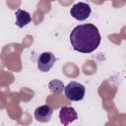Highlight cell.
<instances>
[{
	"label": "cell",
	"mask_w": 126,
	"mask_h": 126,
	"mask_svg": "<svg viewBox=\"0 0 126 126\" xmlns=\"http://www.w3.org/2000/svg\"><path fill=\"white\" fill-rule=\"evenodd\" d=\"M101 36L98 29L93 24L79 25L70 33V42L74 50L81 53H91L100 44Z\"/></svg>",
	"instance_id": "6da1fadb"
},
{
	"label": "cell",
	"mask_w": 126,
	"mask_h": 126,
	"mask_svg": "<svg viewBox=\"0 0 126 126\" xmlns=\"http://www.w3.org/2000/svg\"><path fill=\"white\" fill-rule=\"evenodd\" d=\"M65 96L68 100L71 101H79L85 96V87L75 81L70 82L65 88Z\"/></svg>",
	"instance_id": "7a4b0ae2"
},
{
	"label": "cell",
	"mask_w": 126,
	"mask_h": 126,
	"mask_svg": "<svg viewBox=\"0 0 126 126\" xmlns=\"http://www.w3.org/2000/svg\"><path fill=\"white\" fill-rule=\"evenodd\" d=\"M92 13V9L89 4L85 2H79L72 6L70 10V15L78 20V21H85L87 20Z\"/></svg>",
	"instance_id": "3957f363"
},
{
	"label": "cell",
	"mask_w": 126,
	"mask_h": 126,
	"mask_svg": "<svg viewBox=\"0 0 126 126\" xmlns=\"http://www.w3.org/2000/svg\"><path fill=\"white\" fill-rule=\"evenodd\" d=\"M56 61L52 52H43L37 58V68L41 72H48Z\"/></svg>",
	"instance_id": "277c9868"
},
{
	"label": "cell",
	"mask_w": 126,
	"mask_h": 126,
	"mask_svg": "<svg viewBox=\"0 0 126 126\" xmlns=\"http://www.w3.org/2000/svg\"><path fill=\"white\" fill-rule=\"evenodd\" d=\"M59 118H60L61 124L66 126V125L72 123L73 121L77 120L78 114H77L76 110L73 107H71V106H62L60 108Z\"/></svg>",
	"instance_id": "5b68a950"
},
{
	"label": "cell",
	"mask_w": 126,
	"mask_h": 126,
	"mask_svg": "<svg viewBox=\"0 0 126 126\" xmlns=\"http://www.w3.org/2000/svg\"><path fill=\"white\" fill-rule=\"evenodd\" d=\"M53 114V108L48 104H43L35 108L34 110V118L38 122H48Z\"/></svg>",
	"instance_id": "8992f818"
},
{
	"label": "cell",
	"mask_w": 126,
	"mask_h": 126,
	"mask_svg": "<svg viewBox=\"0 0 126 126\" xmlns=\"http://www.w3.org/2000/svg\"><path fill=\"white\" fill-rule=\"evenodd\" d=\"M15 16H16V25H17L19 28H24V27H26V26H27L28 24H30L31 21H32L31 15H30L27 11L22 10V9L16 10Z\"/></svg>",
	"instance_id": "52a82bcc"
},
{
	"label": "cell",
	"mask_w": 126,
	"mask_h": 126,
	"mask_svg": "<svg viewBox=\"0 0 126 126\" xmlns=\"http://www.w3.org/2000/svg\"><path fill=\"white\" fill-rule=\"evenodd\" d=\"M49 91L52 94H61L64 90V84L63 82L59 80H52L48 84Z\"/></svg>",
	"instance_id": "ba28073f"
}]
</instances>
